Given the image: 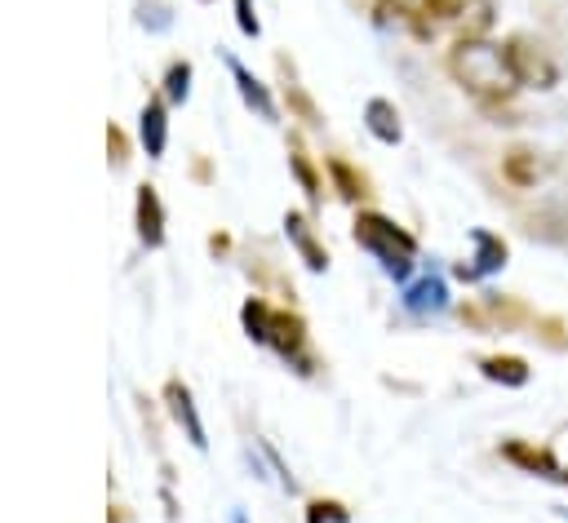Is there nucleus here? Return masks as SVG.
I'll use <instances>...</instances> for the list:
<instances>
[{
	"instance_id": "1",
	"label": "nucleus",
	"mask_w": 568,
	"mask_h": 523,
	"mask_svg": "<svg viewBox=\"0 0 568 523\" xmlns=\"http://www.w3.org/2000/svg\"><path fill=\"white\" fill-rule=\"evenodd\" d=\"M444 71L479 102L484 115H510V98L519 93V84L510 75L506 44H497L493 35H457L444 53Z\"/></svg>"
},
{
	"instance_id": "2",
	"label": "nucleus",
	"mask_w": 568,
	"mask_h": 523,
	"mask_svg": "<svg viewBox=\"0 0 568 523\" xmlns=\"http://www.w3.org/2000/svg\"><path fill=\"white\" fill-rule=\"evenodd\" d=\"M351 235L355 244L390 275V279H408L413 266H417V239L413 230H404L395 217L377 213V208H359L355 222H351Z\"/></svg>"
},
{
	"instance_id": "3",
	"label": "nucleus",
	"mask_w": 568,
	"mask_h": 523,
	"mask_svg": "<svg viewBox=\"0 0 568 523\" xmlns=\"http://www.w3.org/2000/svg\"><path fill=\"white\" fill-rule=\"evenodd\" d=\"M501 44H506V62H510V75H515L519 89L546 93V89L559 84V62L550 58V49H546L541 40H532L528 31H515V35H506Z\"/></svg>"
},
{
	"instance_id": "4",
	"label": "nucleus",
	"mask_w": 568,
	"mask_h": 523,
	"mask_svg": "<svg viewBox=\"0 0 568 523\" xmlns=\"http://www.w3.org/2000/svg\"><path fill=\"white\" fill-rule=\"evenodd\" d=\"M266 350H275L297 377H315V372H320V359H315V350H311L306 319H302L297 310L275 306V315H271V332H266Z\"/></svg>"
},
{
	"instance_id": "5",
	"label": "nucleus",
	"mask_w": 568,
	"mask_h": 523,
	"mask_svg": "<svg viewBox=\"0 0 568 523\" xmlns=\"http://www.w3.org/2000/svg\"><path fill=\"white\" fill-rule=\"evenodd\" d=\"M457 315H462V324H470L479 332H515V328H524V324L537 319L524 301H515L506 293H479V297L462 301Z\"/></svg>"
},
{
	"instance_id": "6",
	"label": "nucleus",
	"mask_w": 568,
	"mask_h": 523,
	"mask_svg": "<svg viewBox=\"0 0 568 523\" xmlns=\"http://www.w3.org/2000/svg\"><path fill=\"white\" fill-rule=\"evenodd\" d=\"M501 461H510L515 470L532 474V479H546L555 488H568V461L555 457L550 443H532V439H501Z\"/></svg>"
},
{
	"instance_id": "7",
	"label": "nucleus",
	"mask_w": 568,
	"mask_h": 523,
	"mask_svg": "<svg viewBox=\"0 0 568 523\" xmlns=\"http://www.w3.org/2000/svg\"><path fill=\"white\" fill-rule=\"evenodd\" d=\"M470 244H475V257H470L475 266H457V279L475 284V279H488V275L506 270V262H510V244H506L497 230L475 226V230H470Z\"/></svg>"
},
{
	"instance_id": "8",
	"label": "nucleus",
	"mask_w": 568,
	"mask_h": 523,
	"mask_svg": "<svg viewBox=\"0 0 568 523\" xmlns=\"http://www.w3.org/2000/svg\"><path fill=\"white\" fill-rule=\"evenodd\" d=\"M164 408H169V417H173V425L186 434V443L191 448H200L204 452V421H200V408H195V394H191V386L182 381V377H169L164 381Z\"/></svg>"
},
{
	"instance_id": "9",
	"label": "nucleus",
	"mask_w": 568,
	"mask_h": 523,
	"mask_svg": "<svg viewBox=\"0 0 568 523\" xmlns=\"http://www.w3.org/2000/svg\"><path fill=\"white\" fill-rule=\"evenodd\" d=\"M470 9H475V0H422L417 13H413V22H408V31L417 40H430L439 27H453L457 31Z\"/></svg>"
},
{
	"instance_id": "10",
	"label": "nucleus",
	"mask_w": 568,
	"mask_h": 523,
	"mask_svg": "<svg viewBox=\"0 0 568 523\" xmlns=\"http://www.w3.org/2000/svg\"><path fill=\"white\" fill-rule=\"evenodd\" d=\"M284 235H288V244H293V253L302 257L306 270H328V248L320 244V235H315V226H311L306 213L288 208L284 213Z\"/></svg>"
},
{
	"instance_id": "11",
	"label": "nucleus",
	"mask_w": 568,
	"mask_h": 523,
	"mask_svg": "<svg viewBox=\"0 0 568 523\" xmlns=\"http://www.w3.org/2000/svg\"><path fill=\"white\" fill-rule=\"evenodd\" d=\"M133 226H138V239L146 248L164 244V199H160V191L151 182H142L138 195H133Z\"/></svg>"
},
{
	"instance_id": "12",
	"label": "nucleus",
	"mask_w": 568,
	"mask_h": 523,
	"mask_svg": "<svg viewBox=\"0 0 568 523\" xmlns=\"http://www.w3.org/2000/svg\"><path fill=\"white\" fill-rule=\"evenodd\" d=\"M226 66H231V80H235V89H240V98H244V106L257 115V120H266V124H275L280 120V106H275V98H271V89L240 62V58H226Z\"/></svg>"
},
{
	"instance_id": "13",
	"label": "nucleus",
	"mask_w": 568,
	"mask_h": 523,
	"mask_svg": "<svg viewBox=\"0 0 568 523\" xmlns=\"http://www.w3.org/2000/svg\"><path fill=\"white\" fill-rule=\"evenodd\" d=\"M280 93H284L288 115H293V120H302V129H320V124H324V115H320L315 98L306 93V84L297 80V71H293V62H288V58H280Z\"/></svg>"
},
{
	"instance_id": "14",
	"label": "nucleus",
	"mask_w": 568,
	"mask_h": 523,
	"mask_svg": "<svg viewBox=\"0 0 568 523\" xmlns=\"http://www.w3.org/2000/svg\"><path fill=\"white\" fill-rule=\"evenodd\" d=\"M475 368H479V377H484V381L506 386V390H519V386H528V381H532L528 359H524V355H506V350L479 355V359H475Z\"/></svg>"
},
{
	"instance_id": "15",
	"label": "nucleus",
	"mask_w": 568,
	"mask_h": 523,
	"mask_svg": "<svg viewBox=\"0 0 568 523\" xmlns=\"http://www.w3.org/2000/svg\"><path fill=\"white\" fill-rule=\"evenodd\" d=\"M138 137L146 146V160H164L169 146V102L164 98H146L138 111Z\"/></svg>"
},
{
	"instance_id": "16",
	"label": "nucleus",
	"mask_w": 568,
	"mask_h": 523,
	"mask_svg": "<svg viewBox=\"0 0 568 523\" xmlns=\"http://www.w3.org/2000/svg\"><path fill=\"white\" fill-rule=\"evenodd\" d=\"M284 151H288V173H293V182L302 186V195H306V204L315 208V204L324 199V173H320V164H315V155L306 151V142H302L297 133L288 137V146H284Z\"/></svg>"
},
{
	"instance_id": "17",
	"label": "nucleus",
	"mask_w": 568,
	"mask_h": 523,
	"mask_svg": "<svg viewBox=\"0 0 568 523\" xmlns=\"http://www.w3.org/2000/svg\"><path fill=\"white\" fill-rule=\"evenodd\" d=\"M324 168H328V186L337 191V199H346V204H364V199L373 195L368 173H359L346 155H324Z\"/></svg>"
},
{
	"instance_id": "18",
	"label": "nucleus",
	"mask_w": 568,
	"mask_h": 523,
	"mask_svg": "<svg viewBox=\"0 0 568 523\" xmlns=\"http://www.w3.org/2000/svg\"><path fill=\"white\" fill-rule=\"evenodd\" d=\"M364 129L382 142V146H399L404 142V120H399V106L390 98H368L364 102Z\"/></svg>"
},
{
	"instance_id": "19",
	"label": "nucleus",
	"mask_w": 568,
	"mask_h": 523,
	"mask_svg": "<svg viewBox=\"0 0 568 523\" xmlns=\"http://www.w3.org/2000/svg\"><path fill=\"white\" fill-rule=\"evenodd\" d=\"M444 306H448V288L439 275H422L417 284L404 288V310H413V315H435Z\"/></svg>"
},
{
	"instance_id": "20",
	"label": "nucleus",
	"mask_w": 568,
	"mask_h": 523,
	"mask_svg": "<svg viewBox=\"0 0 568 523\" xmlns=\"http://www.w3.org/2000/svg\"><path fill=\"white\" fill-rule=\"evenodd\" d=\"M501 177H506L515 191H528V186H537V177H541L537 151H528V146H510V151L501 155Z\"/></svg>"
},
{
	"instance_id": "21",
	"label": "nucleus",
	"mask_w": 568,
	"mask_h": 523,
	"mask_svg": "<svg viewBox=\"0 0 568 523\" xmlns=\"http://www.w3.org/2000/svg\"><path fill=\"white\" fill-rule=\"evenodd\" d=\"M271 315H275V306H271L262 293L244 297V306H240V328H244V337H248V341H257V346H266V332H271Z\"/></svg>"
},
{
	"instance_id": "22",
	"label": "nucleus",
	"mask_w": 568,
	"mask_h": 523,
	"mask_svg": "<svg viewBox=\"0 0 568 523\" xmlns=\"http://www.w3.org/2000/svg\"><path fill=\"white\" fill-rule=\"evenodd\" d=\"M186 93H191V62L186 58H173L169 62V71H164V102L169 106H178V102H186Z\"/></svg>"
},
{
	"instance_id": "23",
	"label": "nucleus",
	"mask_w": 568,
	"mask_h": 523,
	"mask_svg": "<svg viewBox=\"0 0 568 523\" xmlns=\"http://www.w3.org/2000/svg\"><path fill=\"white\" fill-rule=\"evenodd\" d=\"M306 523H351V510L333 496H315L306 501Z\"/></svg>"
},
{
	"instance_id": "24",
	"label": "nucleus",
	"mask_w": 568,
	"mask_h": 523,
	"mask_svg": "<svg viewBox=\"0 0 568 523\" xmlns=\"http://www.w3.org/2000/svg\"><path fill=\"white\" fill-rule=\"evenodd\" d=\"M106 160H111V168L129 164V137H124L120 124H106Z\"/></svg>"
},
{
	"instance_id": "25",
	"label": "nucleus",
	"mask_w": 568,
	"mask_h": 523,
	"mask_svg": "<svg viewBox=\"0 0 568 523\" xmlns=\"http://www.w3.org/2000/svg\"><path fill=\"white\" fill-rule=\"evenodd\" d=\"M235 27L244 31V35H262V22H257V9H253V0H235Z\"/></svg>"
},
{
	"instance_id": "26",
	"label": "nucleus",
	"mask_w": 568,
	"mask_h": 523,
	"mask_svg": "<svg viewBox=\"0 0 568 523\" xmlns=\"http://www.w3.org/2000/svg\"><path fill=\"white\" fill-rule=\"evenodd\" d=\"M191 177H200V182H209V177H213V168H209V160H195V164H191Z\"/></svg>"
},
{
	"instance_id": "27",
	"label": "nucleus",
	"mask_w": 568,
	"mask_h": 523,
	"mask_svg": "<svg viewBox=\"0 0 568 523\" xmlns=\"http://www.w3.org/2000/svg\"><path fill=\"white\" fill-rule=\"evenodd\" d=\"M226 244H231L226 235H213V239H209V248H213V253H226Z\"/></svg>"
},
{
	"instance_id": "28",
	"label": "nucleus",
	"mask_w": 568,
	"mask_h": 523,
	"mask_svg": "<svg viewBox=\"0 0 568 523\" xmlns=\"http://www.w3.org/2000/svg\"><path fill=\"white\" fill-rule=\"evenodd\" d=\"M235 523H244V519H240V514H235Z\"/></svg>"
},
{
	"instance_id": "29",
	"label": "nucleus",
	"mask_w": 568,
	"mask_h": 523,
	"mask_svg": "<svg viewBox=\"0 0 568 523\" xmlns=\"http://www.w3.org/2000/svg\"><path fill=\"white\" fill-rule=\"evenodd\" d=\"M204 4H209V0H204Z\"/></svg>"
}]
</instances>
